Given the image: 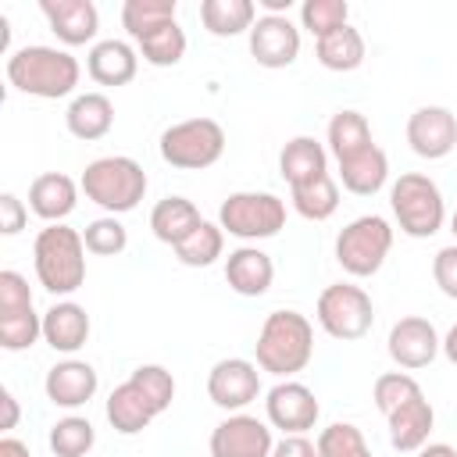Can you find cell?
Masks as SVG:
<instances>
[{
  "instance_id": "6da1fadb",
  "label": "cell",
  "mask_w": 457,
  "mask_h": 457,
  "mask_svg": "<svg viewBox=\"0 0 457 457\" xmlns=\"http://www.w3.org/2000/svg\"><path fill=\"white\" fill-rule=\"evenodd\" d=\"M79 75H82L79 61L57 46L32 43V46H18L7 57V82L25 96L61 100V96L75 93Z\"/></svg>"
},
{
  "instance_id": "681fc988",
  "label": "cell",
  "mask_w": 457,
  "mask_h": 457,
  "mask_svg": "<svg viewBox=\"0 0 457 457\" xmlns=\"http://www.w3.org/2000/svg\"><path fill=\"white\" fill-rule=\"evenodd\" d=\"M443 353L450 364H457V325H450V332L443 336Z\"/></svg>"
},
{
  "instance_id": "e575fe53",
  "label": "cell",
  "mask_w": 457,
  "mask_h": 457,
  "mask_svg": "<svg viewBox=\"0 0 457 457\" xmlns=\"http://www.w3.org/2000/svg\"><path fill=\"white\" fill-rule=\"evenodd\" d=\"M139 54H143V61L154 64V68H171V64H179V61L186 57V32H182V25H179V21H168L164 29L143 36V39H139Z\"/></svg>"
},
{
  "instance_id": "d4e9b609",
  "label": "cell",
  "mask_w": 457,
  "mask_h": 457,
  "mask_svg": "<svg viewBox=\"0 0 457 457\" xmlns=\"http://www.w3.org/2000/svg\"><path fill=\"white\" fill-rule=\"evenodd\" d=\"M64 125L82 143L104 139L111 132V125H114V104L104 93H79L64 111Z\"/></svg>"
},
{
  "instance_id": "7dc6e473",
  "label": "cell",
  "mask_w": 457,
  "mask_h": 457,
  "mask_svg": "<svg viewBox=\"0 0 457 457\" xmlns=\"http://www.w3.org/2000/svg\"><path fill=\"white\" fill-rule=\"evenodd\" d=\"M0 457H32V453H29V446H25L21 439L4 436V439H0Z\"/></svg>"
},
{
  "instance_id": "816d5d0a",
  "label": "cell",
  "mask_w": 457,
  "mask_h": 457,
  "mask_svg": "<svg viewBox=\"0 0 457 457\" xmlns=\"http://www.w3.org/2000/svg\"><path fill=\"white\" fill-rule=\"evenodd\" d=\"M450 232H453V239H457V211H453V218H450Z\"/></svg>"
},
{
  "instance_id": "9c48e42d",
  "label": "cell",
  "mask_w": 457,
  "mask_h": 457,
  "mask_svg": "<svg viewBox=\"0 0 457 457\" xmlns=\"http://www.w3.org/2000/svg\"><path fill=\"white\" fill-rule=\"evenodd\" d=\"M318 325L343 343L364 339L375 325V303L371 296L353 282H332L318 296Z\"/></svg>"
},
{
  "instance_id": "8992f818",
  "label": "cell",
  "mask_w": 457,
  "mask_h": 457,
  "mask_svg": "<svg viewBox=\"0 0 457 457\" xmlns=\"http://www.w3.org/2000/svg\"><path fill=\"white\" fill-rule=\"evenodd\" d=\"M161 161L182 171H204L225 154V129L214 118H186L161 132Z\"/></svg>"
},
{
  "instance_id": "d6986e66",
  "label": "cell",
  "mask_w": 457,
  "mask_h": 457,
  "mask_svg": "<svg viewBox=\"0 0 457 457\" xmlns=\"http://www.w3.org/2000/svg\"><path fill=\"white\" fill-rule=\"evenodd\" d=\"M79 204V186L64 175V171H43L32 179L29 186V207L36 218H43L46 225L64 221Z\"/></svg>"
},
{
  "instance_id": "8fae6325",
  "label": "cell",
  "mask_w": 457,
  "mask_h": 457,
  "mask_svg": "<svg viewBox=\"0 0 457 457\" xmlns=\"http://www.w3.org/2000/svg\"><path fill=\"white\" fill-rule=\"evenodd\" d=\"M261 393V371L246 357H225L207 371V396L214 407L239 414Z\"/></svg>"
},
{
  "instance_id": "8d00e7d4",
  "label": "cell",
  "mask_w": 457,
  "mask_h": 457,
  "mask_svg": "<svg viewBox=\"0 0 457 457\" xmlns=\"http://www.w3.org/2000/svg\"><path fill=\"white\" fill-rule=\"evenodd\" d=\"M318 457H371L364 432L350 421H332L318 436Z\"/></svg>"
},
{
  "instance_id": "f35d334b",
  "label": "cell",
  "mask_w": 457,
  "mask_h": 457,
  "mask_svg": "<svg viewBox=\"0 0 457 457\" xmlns=\"http://www.w3.org/2000/svg\"><path fill=\"white\" fill-rule=\"evenodd\" d=\"M82 243L96 257H114V253H121L129 246V232H125V225L114 214H107V218H96V221L86 225Z\"/></svg>"
},
{
  "instance_id": "277c9868",
  "label": "cell",
  "mask_w": 457,
  "mask_h": 457,
  "mask_svg": "<svg viewBox=\"0 0 457 457\" xmlns=\"http://www.w3.org/2000/svg\"><path fill=\"white\" fill-rule=\"evenodd\" d=\"M79 189L86 193V200H93L107 214H125L146 196V171L139 161L121 157V154L96 157L86 164Z\"/></svg>"
},
{
  "instance_id": "44dd1931",
  "label": "cell",
  "mask_w": 457,
  "mask_h": 457,
  "mask_svg": "<svg viewBox=\"0 0 457 457\" xmlns=\"http://www.w3.org/2000/svg\"><path fill=\"white\" fill-rule=\"evenodd\" d=\"M389 421V443L400 453H418L428 443V432L436 425V411L425 400V393H418L414 400H407L403 407H396L393 414H386Z\"/></svg>"
},
{
  "instance_id": "4316f807",
  "label": "cell",
  "mask_w": 457,
  "mask_h": 457,
  "mask_svg": "<svg viewBox=\"0 0 457 457\" xmlns=\"http://www.w3.org/2000/svg\"><path fill=\"white\" fill-rule=\"evenodd\" d=\"M200 221H204V218H200L196 204L186 200V196H164V200H157V207L150 211V232H154L161 243H168L171 250H175L182 239H189Z\"/></svg>"
},
{
  "instance_id": "f546056e",
  "label": "cell",
  "mask_w": 457,
  "mask_h": 457,
  "mask_svg": "<svg viewBox=\"0 0 457 457\" xmlns=\"http://www.w3.org/2000/svg\"><path fill=\"white\" fill-rule=\"evenodd\" d=\"M371 146V125L361 111H336L328 121V150L336 161H346Z\"/></svg>"
},
{
  "instance_id": "7a4b0ae2",
  "label": "cell",
  "mask_w": 457,
  "mask_h": 457,
  "mask_svg": "<svg viewBox=\"0 0 457 457\" xmlns=\"http://www.w3.org/2000/svg\"><path fill=\"white\" fill-rule=\"evenodd\" d=\"M257 368L278 378L303 371L314 357V325L300 311H271L253 343Z\"/></svg>"
},
{
  "instance_id": "52a82bcc",
  "label": "cell",
  "mask_w": 457,
  "mask_h": 457,
  "mask_svg": "<svg viewBox=\"0 0 457 457\" xmlns=\"http://www.w3.org/2000/svg\"><path fill=\"white\" fill-rule=\"evenodd\" d=\"M218 225L221 232L243 239V243H257V239H271L286 228V204L275 193H228L221 200L218 211Z\"/></svg>"
},
{
  "instance_id": "484cf974",
  "label": "cell",
  "mask_w": 457,
  "mask_h": 457,
  "mask_svg": "<svg viewBox=\"0 0 457 457\" xmlns=\"http://www.w3.org/2000/svg\"><path fill=\"white\" fill-rule=\"evenodd\" d=\"M386 179H389V157L375 143L368 150L339 161V182L353 196H375L386 186Z\"/></svg>"
},
{
  "instance_id": "9a60e30c",
  "label": "cell",
  "mask_w": 457,
  "mask_h": 457,
  "mask_svg": "<svg viewBox=\"0 0 457 457\" xmlns=\"http://www.w3.org/2000/svg\"><path fill=\"white\" fill-rule=\"evenodd\" d=\"M389 357L407 368V371H418V368H428L436 361V353L443 350V339L436 332V325L428 318H418V314H407L400 318L393 328H389Z\"/></svg>"
},
{
  "instance_id": "1f68e13d",
  "label": "cell",
  "mask_w": 457,
  "mask_h": 457,
  "mask_svg": "<svg viewBox=\"0 0 457 457\" xmlns=\"http://www.w3.org/2000/svg\"><path fill=\"white\" fill-rule=\"evenodd\" d=\"M289 200H293V211H296L300 218H307V221H325V218H332L336 207H339V186H336L332 175H321V179H314V182H307V186L289 189Z\"/></svg>"
},
{
  "instance_id": "f907efd6",
  "label": "cell",
  "mask_w": 457,
  "mask_h": 457,
  "mask_svg": "<svg viewBox=\"0 0 457 457\" xmlns=\"http://www.w3.org/2000/svg\"><path fill=\"white\" fill-rule=\"evenodd\" d=\"M257 4H261L268 14H286V11L293 7V0H257Z\"/></svg>"
},
{
  "instance_id": "ee69618b",
  "label": "cell",
  "mask_w": 457,
  "mask_h": 457,
  "mask_svg": "<svg viewBox=\"0 0 457 457\" xmlns=\"http://www.w3.org/2000/svg\"><path fill=\"white\" fill-rule=\"evenodd\" d=\"M29 221V211L25 204L14 196V193H0V232L4 236H18Z\"/></svg>"
},
{
  "instance_id": "f6af8a7d",
  "label": "cell",
  "mask_w": 457,
  "mask_h": 457,
  "mask_svg": "<svg viewBox=\"0 0 457 457\" xmlns=\"http://www.w3.org/2000/svg\"><path fill=\"white\" fill-rule=\"evenodd\" d=\"M271 457H318V443H311L307 436H282Z\"/></svg>"
},
{
  "instance_id": "60d3db41",
  "label": "cell",
  "mask_w": 457,
  "mask_h": 457,
  "mask_svg": "<svg viewBox=\"0 0 457 457\" xmlns=\"http://www.w3.org/2000/svg\"><path fill=\"white\" fill-rule=\"evenodd\" d=\"M129 378L146 393V400H150L161 414L171 407V400H175V378H171L168 368H161V364H139Z\"/></svg>"
},
{
  "instance_id": "7c38bea8",
  "label": "cell",
  "mask_w": 457,
  "mask_h": 457,
  "mask_svg": "<svg viewBox=\"0 0 457 457\" xmlns=\"http://www.w3.org/2000/svg\"><path fill=\"white\" fill-rule=\"evenodd\" d=\"M211 457H271V425L253 414H228L211 432Z\"/></svg>"
},
{
  "instance_id": "c3c4849f",
  "label": "cell",
  "mask_w": 457,
  "mask_h": 457,
  "mask_svg": "<svg viewBox=\"0 0 457 457\" xmlns=\"http://www.w3.org/2000/svg\"><path fill=\"white\" fill-rule=\"evenodd\" d=\"M418 457H457V450L450 443H425L418 450Z\"/></svg>"
},
{
  "instance_id": "603a6c76",
  "label": "cell",
  "mask_w": 457,
  "mask_h": 457,
  "mask_svg": "<svg viewBox=\"0 0 457 457\" xmlns=\"http://www.w3.org/2000/svg\"><path fill=\"white\" fill-rule=\"evenodd\" d=\"M278 171L289 182V189L307 186V182L328 175V154L314 136H293L278 154Z\"/></svg>"
},
{
  "instance_id": "5b68a950",
  "label": "cell",
  "mask_w": 457,
  "mask_h": 457,
  "mask_svg": "<svg viewBox=\"0 0 457 457\" xmlns=\"http://www.w3.org/2000/svg\"><path fill=\"white\" fill-rule=\"evenodd\" d=\"M389 207L396 214L400 232H407L411 239H428L443 228L446 221V204L439 186L421 175V171H403L393 186H389Z\"/></svg>"
},
{
  "instance_id": "7402d4cb",
  "label": "cell",
  "mask_w": 457,
  "mask_h": 457,
  "mask_svg": "<svg viewBox=\"0 0 457 457\" xmlns=\"http://www.w3.org/2000/svg\"><path fill=\"white\" fill-rule=\"evenodd\" d=\"M86 71L100 86H125L139 71V54L125 39H100L86 57Z\"/></svg>"
},
{
  "instance_id": "cb8c5ba5",
  "label": "cell",
  "mask_w": 457,
  "mask_h": 457,
  "mask_svg": "<svg viewBox=\"0 0 457 457\" xmlns=\"http://www.w3.org/2000/svg\"><path fill=\"white\" fill-rule=\"evenodd\" d=\"M157 414H161V411L146 400V393H143L132 378H125L121 386H114L111 396H107V421H111V428L121 432V436L143 432Z\"/></svg>"
},
{
  "instance_id": "4dcf8cb0",
  "label": "cell",
  "mask_w": 457,
  "mask_h": 457,
  "mask_svg": "<svg viewBox=\"0 0 457 457\" xmlns=\"http://www.w3.org/2000/svg\"><path fill=\"white\" fill-rule=\"evenodd\" d=\"M175 11H179L175 0H125L121 4V25L139 43L143 36H150V32L164 29L168 21H175Z\"/></svg>"
},
{
  "instance_id": "d6a6232c",
  "label": "cell",
  "mask_w": 457,
  "mask_h": 457,
  "mask_svg": "<svg viewBox=\"0 0 457 457\" xmlns=\"http://www.w3.org/2000/svg\"><path fill=\"white\" fill-rule=\"evenodd\" d=\"M221 253H225V232H221V225H214V221H200V225L193 228V236L175 246V257H179L186 268H211Z\"/></svg>"
},
{
  "instance_id": "3957f363",
  "label": "cell",
  "mask_w": 457,
  "mask_h": 457,
  "mask_svg": "<svg viewBox=\"0 0 457 457\" xmlns=\"http://www.w3.org/2000/svg\"><path fill=\"white\" fill-rule=\"evenodd\" d=\"M32 264H36V278L46 293L54 296H68L86 282V243L82 232L68 228L64 221L39 228L36 243H32Z\"/></svg>"
},
{
  "instance_id": "7bdbcfd3",
  "label": "cell",
  "mask_w": 457,
  "mask_h": 457,
  "mask_svg": "<svg viewBox=\"0 0 457 457\" xmlns=\"http://www.w3.org/2000/svg\"><path fill=\"white\" fill-rule=\"evenodd\" d=\"M432 278H436V286H439L443 296L457 300V243L436 250V257H432Z\"/></svg>"
},
{
  "instance_id": "ffe728a7",
  "label": "cell",
  "mask_w": 457,
  "mask_h": 457,
  "mask_svg": "<svg viewBox=\"0 0 457 457\" xmlns=\"http://www.w3.org/2000/svg\"><path fill=\"white\" fill-rule=\"evenodd\" d=\"M43 339L54 353H75L89 339V314L75 300H57L43 314Z\"/></svg>"
},
{
  "instance_id": "30bf717a",
  "label": "cell",
  "mask_w": 457,
  "mask_h": 457,
  "mask_svg": "<svg viewBox=\"0 0 457 457\" xmlns=\"http://www.w3.org/2000/svg\"><path fill=\"white\" fill-rule=\"evenodd\" d=\"M264 414H268L271 428H282L286 436H303L307 428H314V421L321 414V403H318V396L303 382L282 378V382H275L268 389Z\"/></svg>"
},
{
  "instance_id": "ba28073f",
  "label": "cell",
  "mask_w": 457,
  "mask_h": 457,
  "mask_svg": "<svg viewBox=\"0 0 457 457\" xmlns=\"http://www.w3.org/2000/svg\"><path fill=\"white\" fill-rule=\"evenodd\" d=\"M393 246V225L382 214H361L336 236V261L346 275L368 278L375 275Z\"/></svg>"
},
{
  "instance_id": "74e56055",
  "label": "cell",
  "mask_w": 457,
  "mask_h": 457,
  "mask_svg": "<svg viewBox=\"0 0 457 457\" xmlns=\"http://www.w3.org/2000/svg\"><path fill=\"white\" fill-rule=\"evenodd\" d=\"M418 393H421V386H418V378L407 375V371H386V375H378L375 386H371V400H375V407H378L382 414H393L396 407H403V403L414 400Z\"/></svg>"
},
{
  "instance_id": "ab89813d",
  "label": "cell",
  "mask_w": 457,
  "mask_h": 457,
  "mask_svg": "<svg viewBox=\"0 0 457 457\" xmlns=\"http://www.w3.org/2000/svg\"><path fill=\"white\" fill-rule=\"evenodd\" d=\"M36 339H43V314L32 311H21V314H11V318H0V346L4 350H29Z\"/></svg>"
},
{
  "instance_id": "83f0119b",
  "label": "cell",
  "mask_w": 457,
  "mask_h": 457,
  "mask_svg": "<svg viewBox=\"0 0 457 457\" xmlns=\"http://www.w3.org/2000/svg\"><path fill=\"white\" fill-rule=\"evenodd\" d=\"M200 21L211 36L228 39L239 32H250L257 21V7L253 0H204L200 4Z\"/></svg>"
},
{
  "instance_id": "bcb514c9",
  "label": "cell",
  "mask_w": 457,
  "mask_h": 457,
  "mask_svg": "<svg viewBox=\"0 0 457 457\" xmlns=\"http://www.w3.org/2000/svg\"><path fill=\"white\" fill-rule=\"evenodd\" d=\"M0 403H4V421H0V428L7 432V428L18 425V400H14L11 389H4V393H0Z\"/></svg>"
},
{
  "instance_id": "d590c367",
  "label": "cell",
  "mask_w": 457,
  "mask_h": 457,
  "mask_svg": "<svg viewBox=\"0 0 457 457\" xmlns=\"http://www.w3.org/2000/svg\"><path fill=\"white\" fill-rule=\"evenodd\" d=\"M350 4L346 0H303L300 7V25L314 36V39H325L328 32L350 25Z\"/></svg>"
},
{
  "instance_id": "e0dca14e",
  "label": "cell",
  "mask_w": 457,
  "mask_h": 457,
  "mask_svg": "<svg viewBox=\"0 0 457 457\" xmlns=\"http://www.w3.org/2000/svg\"><path fill=\"white\" fill-rule=\"evenodd\" d=\"M39 11L64 46H82L100 29V11L93 0H43Z\"/></svg>"
},
{
  "instance_id": "5bb4252c",
  "label": "cell",
  "mask_w": 457,
  "mask_h": 457,
  "mask_svg": "<svg viewBox=\"0 0 457 457\" xmlns=\"http://www.w3.org/2000/svg\"><path fill=\"white\" fill-rule=\"evenodd\" d=\"M407 143L418 157L439 161L457 146V118L450 107L425 104L407 118Z\"/></svg>"
},
{
  "instance_id": "b9f144b4",
  "label": "cell",
  "mask_w": 457,
  "mask_h": 457,
  "mask_svg": "<svg viewBox=\"0 0 457 457\" xmlns=\"http://www.w3.org/2000/svg\"><path fill=\"white\" fill-rule=\"evenodd\" d=\"M21 311H32V289H29V278H25L21 271L4 268V271H0V318L21 314Z\"/></svg>"
},
{
  "instance_id": "ac0fdd59",
  "label": "cell",
  "mask_w": 457,
  "mask_h": 457,
  "mask_svg": "<svg viewBox=\"0 0 457 457\" xmlns=\"http://www.w3.org/2000/svg\"><path fill=\"white\" fill-rule=\"evenodd\" d=\"M225 282L239 296H264L275 282V264L261 246H236L225 257Z\"/></svg>"
},
{
  "instance_id": "4fadbf2b",
  "label": "cell",
  "mask_w": 457,
  "mask_h": 457,
  "mask_svg": "<svg viewBox=\"0 0 457 457\" xmlns=\"http://www.w3.org/2000/svg\"><path fill=\"white\" fill-rule=\"evenodd\" d=\"M246 36L261 68H289L300 57V29L289 21V14H261Z\"/></svg>"
},
{
  "instance_id": "f1b7e54d",
  "label": "cell",
  "mask_w": 457,
  "mask_h": 457,
  "mask_svg": "<svg viewBox=\"0 0 457 457\" xmlns=\"http://www.w3.org/2000/svg\"><path fill=\"white\" fill-rule=\"evenodd\" d=\"M314 54L318 64L328 71H353L364 64V36L353 25H343L325 39H314Z\"/></svg>"
},
{
  "instance_id": "2e32d148",
  "label": "cell",
  "mask_w": 457,
  "mask_h": 457,
  "mask_svg": "<svg viewBox=\"0 0 457 457\" xmlns=\"http://www.w3.org/2000/svg\"><path fill=\"white\" fill-rule=\"evenodd\" d=\"M96 386H100L96 368H93L89 361H75V357L57 361V364L46 371V378H43L46 400H50L54 407H64V411H75V407L89 403L93 393H96Z\"/></svg>"
},
{
  "instance_id": "836d02e7",
  "label": "cell",
  "mask_w": 457,
  "mask_h": 457,
  "mask_svg": "<svg viewBox=\"0 0 457 457\" xmlns=\"http://www.w3.org/2000/svg\"><path fill=\"white\" fill-rule=\"evenodd\" d=\"M96 443V428L89 425V418L68 414L61 421L50 425V450L57 457H86Z\"/></svg>"
}]
</instances>
